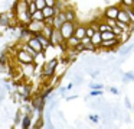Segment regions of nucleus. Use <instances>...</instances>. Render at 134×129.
Returning a JSON list of instances; mask_svg holds the SVG:
<instances>
[{"mask_svg":"<svg viewBox=\"0 0 134 129\" xmlns=\"http://www.w3.org/2000/svg\"><path fill=\"white\" fill-rule=\"evenodd\" d=\"M76 22H65L64 25L61 26V35L65 41H68L69 38H72L74 33H75V29H76Z\"/></svg>","mask_w":134,"mask_h":129,"instance_id":"obj_1","label":"nucleus"},{"mask_svg":"<svg viewBox=\"0 0 134 129\" xmlns=\"http://www.w3.org/2000/svg\"><path fill=\"white\" fill-rule=\"evenodd\" d=\"M16 61H18L19 64H22V65L33 64V62H35V58H33L32 55H29L26 51L22 49V45H19L18 49H16Z\"/></svg>","mask_w":134,"mask_h":129,"instance_id":"obj_2","label":"nucleus"},{"mask_svg":"<svg viewBox=\"0 0 134 129\" xmlns=\"http://www.w3.org/2000/svg\"><path fill=\"white\" fill-rule=\"evenodd\" d=\"M120 4H111V6H107L102 12V18L104 19H113V21H117L118 19V15H120Z\"/></svg>","mask_w":134,"mask_h":129,"instance_id":"obj_3","label":"nucleus"},{"mask_svg":"<svg viewBox=\"0 0 134 129\" xmlns=\"http://www.w3.org/2000/svg\"><path fill=\"white\" fill-rule=\"evenodd\" d=\"M58 62L59 61L56 58L48 61L46 64H45V67H43V71H42V77H43V78H49V77H52L53 74H55L56 67H58Z\"/></svg>","mask_w":134,"mask_h":129,"instance_id":"obj_4","label":"nucleus"},{"mask_svg":"<svg viewBox=\"0 0 134 129\" xmlns=\"http://www.w3.org/2000/svg\"><path fill=\"white\" fill-rule=\"evenodd\" d=\"M45 26H46V22H38V21H32L29 25H27V29L30 31V33L32 35H36V33H42L45 29Z\"/></svg>","mask_w":134,"mask_h":129,"instance_id":"obj_5","label":"nucleus"},{"mask_svg":"<svg viewBox=\"0 0 134 129\" xmlns=\"http://www.w3.org/2000/svg\"><path fill=\"white\" fill-rule=\"evenodd\" d=\"M64 42H65V39L62 38L61 31L53 29V33H52V36H51V44H52V47H61Z\"/></svg>","mask_w":134,"mask_h":129,"instance_id":"obj_6","label":"nucleus"},{"mask_svg":"<svg viewBox=\"0 0 134 129\" xmlns=\"http://www.w3.org/2000/svg\"><path fill=\"white\" fill-rule=\"evenodd\" d=\"M66 22V16H65V12L62 10V12H59L58 15L53 18V28L55 29H61V26Z\"/></svg>","mask_w":134,"mask_h":129,"instance_id":"obj_7","label":"nucleus"},{"mask_svg":"<svg viewBox=\"0 0 134 129\" xmlns=\"http://www.w3.org/2000/svg\"><path fill=\"white\" fill-rule=\"evenodd\" d=\"M27 44H29V47L32 48V49H35L38 54H43V52H45V48L42 47L41 42H39L38 39L35 38V36H32V38H30L29 41H27Z\"/></svg>","mask_w":134,"mask_h":129,"instance_id":"obj_8","label":"nucleus"},{"mask_svg":"<svg viewBox=\"0 0 134 129\" xmlns=\"http://www.w3.org/2000/svg\"><path fill=\"white\" fill-rule=\"evenodd\" d=\"M74 36H75V38H78L79 41H82V39L87 36V25H82V23L76 25V29H75Z\"/></svg>","mask_w":134,"mask_h":129,"instance_id":"obj_9","label":"nucleus"},{"mask_svg":"<svg viewBox=\"0 0 134 129\" xmlns=\"http://www.w3.org/2000/svg\"><path fill=\"white\" fill-rule=\"evenodd\" d=\"M36 39H38L39 42H41V45L46 49V48H49V47H52V44H51V39L49 38H46V36L43 35V33H36V35H33Z\"/></svg>","mask_w":134,"mask_h":129,"instance_id":"obj_10","label":"nucleus"},{"mask_svg":"<svg viewBox=\"0 0 134 129\" xmlns=\"http://www.w3.org/2000/svg\"><path fill=\"white\" fill-rule=\"evenodd\" d=\"M42 12H43L45 21H49V19H53L56 15H58V12L55 10V7H48V6H46L43 10H42Z\"/></svg>","mask_w":134,"mask_h":129,"instance_id":"obj_11","label":"nucleus"},{"mask_svg":"<svg viewBox=\"0 0 134 129\" xmlns=\"http://www.w3.org/2000/svg\"><path fill=\"white\" fill-rule=\"evenodd\" d=\"M65 16H66V22H75L76 21V12L72 9V7H66L64 9Z\"/></svg>","mask_w":134,"mask_h":129,"instance_id":"obj_12","label":"nucleus"},{"mask_svg":"<svg viewBox=\"0 0 134 129\" xmlns=\"http://www.w3.org/2000/svg\"><path fill=\"white\" fill-rule=\"evenodd\" d=\"M35 73V64H25L22 65V74H25V76H32V74Z\"/></svg>","mask_w":134,"mask_h":129,"instance_id":"obj_13","label":"nucleus"},{"mask_svg":"<svg viewBox=\"0 0 134 129\" xmlns=\"http://www.w3.org/2000/svg\"><path fill=\"white\" fill-rule=\"evenodd\" d=\"M98 32H101V33L102 32H113V28L102 19V21L98 22Z\"/></svg>","mask_w":134,"mask_h":129,"instance_id":"obj_14","label":"nucleus"},{"mask_svg":"<svg viewBox=\"0 0 134 129\" xmlns=\"http://www.w3.org/2000/svg\"><path fill=\"white\" fill-rule=\"evenodd\" d=\"M133 48H134V44H128V45H124V47H121L120 48V51H118V55L120 57H125V55H128V54L133 51Z\"/></svg>","mask_w":134,"mask_h":129,"instance_id":"obj_15","label":"nucleus"},{"mask_svg":"<svg viewBox=\"0 0 134 129\" xmlns=\"http://www.w3.org/2000/svg\"><path fill=\"white\" fill-rule=\"evenodd\" d=\"M79 44H81V41H79L78 38H75V36H72V38H69V39L66 41V47H68V49H74V48H76Z\"/></svg>","mask_w":134,"mask_h":129,"instance_id":"obj_16","label":"nucleus"},{"mask_svg":"<svg viewBox=\"0 0 134 129\" xmlns=\"http://www.w3.org/2000/svg\"><path fill=\"white\" fill-rule=\"evenodd\" d=\"M102 42V38H101V32H95V35L91 38V44L94 45L95 48H99V45H101Z\"/></svg>","mask_w":134,"mask_h":129,"instance_id":"obj_17","label":"nucleus"},{"mask_svg":"<svg viewBox=\"0 0 134 129\" xmlns=\"http://www.w3.org/2000/svg\"><path fill=\"white\" fill-rule=\"evenodd\" d=\"M9 23H10V15L9 13L0 15V26H9Z\"/></svg>","mask_w":134,"mask_h":129,"instance_id":"obj_18","label":"nucleus"},{"mask_svg":"<svg viewBox=\"0 0 134 129\" xmlns=\"http://www.w3.org/2000/svg\"><path fill=\"white\" fill-rule=\"evenodd\" d=\"M22 49H23V51H26V52L29 54V55H32L33 58H36V57L39 55V54L36 52L35 49H32V48L29 47V44H27V42H26V44H22Z\"/></svg>","mask_w":134,"mask_h":129,"instance_id":"obj_19","label":"nucleus"},{"mask_svg":"<svg viewBox=\"0 0 134 129\" xmlns=\"http://www.w3.org/2000/svg\"><path fill=\"white\" fill-rule=\"evenodd\" d=\"M117 21H120V22H124V23H127V25H131V21H130V18H128V15L124 12V10H120V15H118V19Z\"/></svg>","mask_w":134,"mask_h":129,"instance_id":"obj_20","label":"nucleus"},{"mask_svg":"<svg viewBox=\"0 0 134 129\" xmlns=\"http://www.w3.org/2000/svg\"><path fill=\"white\" fill-rule=\"evenodd\" d=\"M120 7H121V10H124L128 15V18H130V21H131V25H133L134 23V9L133 7H127V6H120Z\"/></svg>","mask_w":134,"mask_h":129,"instance_id":"obj_21","label":"nucleus"},{"mask_svg":"<svg viewBox=\"0 0 134 129\" xmlns=\"http://www.w3.org/2000/svg\"><path fill=\"white\" fill-rule=\"evenodd\" d=\"M32 21H38V22H45V16L42 10H36L32 15Z\"/></svg>","mask_w":134,"mask_h":129,"instance_id":"obj_22","label":"nucleus"},{"mask_svg":"<svg viewBox=\"0 0 134 129\" xmlns=\"http://www.w3.org/2000/svg\"><path fill=\"white\" fill-rule=\"evenodd\" d=\"M101 38H102V41H113V39H117V36L114 32H102Z\"/></svg>","mask_w":134,"mask_h":129,"instance_id":"obj_23","label":"nucleus"},{"mask_svg":"<svg viewBox=\"0 0 134 129\" xmlns=\"http://www.w3.org/2000/svg\"><path fill=\"white\" fill-rule=\"evenodd\" d=\"M53 29H55V28H53L52 25H46L42 33H43V35L46 36V38H49V39H51V36H52V33H53Z\"/></svg>","mask_w":134,"mask_h":129,"instance_id":"obj_24","label":"nucleus"},{"mask_svg":"<svg viewBox=\"0 0 134 129\" xmlns=\"http://www.w3.org/2000/svg\"><path fill=\"white\" fill-rule=\"evenodd\" d=\"M35 4L38 7V10H43L46 7V2L45 0H35Z\"/></svg>","mask_w":134,"mask_h":129,"instance_id":"obj_25","label":"nucleus"},{"mask_svg":"<svg viewBox=\"0 0 134 129\" xmlns=\"http://www.w3.org/2000/svg\"><path fill=\"white\" fill-rule=\"evenodd\" d=\"M90 88L91 90H102V88H104V84H101V83H91Z\"/></svg>","mask_w":134,"mask_h":129,"instance_id":"obj_26","label":"nucleus"},{"mask_svg":"<svg viewBox=\"0 0 134 129\" xmlns=\"http://www.w3.org/2000/svg\"><path fill=\"white\" fill-rule=\"evenodd\" d=\"M134 0H120V6H127V7H133Z\"/></svg>","mask_w":134,"mask_h":129,"instance_id":"obj_27","label":"nucleus"},{"mask_svg":"<svg viewBox=\"0 0 134 129\" xmlns=\"http://www.w3.org/2000/svg\"><path fill=\"white\" fill-rule=\"evenodd\" d=\"M94 35H95V31H94V28L91 26V25H87V36H88V38H92Z\"/></svg>","mask_w":134,"mask_h":129,"instance_id":"obj_28","label":"nucleus"},{"mask_svg":"<svg viewBox=\"0 0 134 129\" xmlns=\"http://www.w3.org/2000/svg\"><path fill=\"white\" fill-rule=\"evenodd\" d=\"M88 119H90L91 122H94V123H98V120H99V115H98V113H91L90 116H88Z\"/></svg>","mask_w":134,"mask_h":129,"instance_id":"obj_29","label":"nucleus"},{"mask_svg":"<svg viewBox=\"0 0 134 129\" xmlns=\"http://www.w3.org/2000/svg\"><path fill=\"white\" fill-rule=\"evenodd\" d=\"M90 96H91V97H94V99H97V97L102 96V90H91Z\"/></svg>","mask_w":134,"mask_h":129,"instance_id":"obj_30","label":"nucleus"},{"mask_svg":"<svg viewBox=\"0 0 134 129\" xmlns=\"http://www.w3.org/2000/svg\"><path fill=\"white\" fill-rule=\"evenodd\" d=\"M124 77L128 81H134V71H127V73H124Z\"/></svg>","mask_w":134,"mask_h":129,"instance_id":"obj_31","label":"nucleus"},{"mask_svg":"<svg viewBox=\"0 0 134 129\" xmlns=\"http://www.w3.org/2000/svg\"><path fill=\"white\" fill-rule=\"evenodd\" d=\"M29 126H30V117L25 116L23 117V129H29Z\"/></svg>","mask_w":134,"mask_h":129,"instance_id":"obj_32","label":"nucleus"},{"mask_svg":"<svg viewBox=\"0 0 134 129\" xmlns=\"http://www.w3.org/2000/svg\"><path fill=\"white\" fill-rule=\"evenodd\" d=\"M113 32L115 33V36H117V38H121V35H122V33H124V32H122V31H121V29H120V28H118V26L113 28Z\"/></svg>","mask_w":134,"mask_h":129,"instance_id":"obj_33","label":"nucleus"},{"mask_svg":"<svg viewBox=\"0 0 134 129\" xmlns=\"http://www.w3.org/2000/svg\"><path fill=\"white\" fill-rule=\"evenodd\" d=\"M46 2V6L48 7H55L56 3H58V0H45Z\"/></svg>","mask_w":134,"mask_h":129,"instance_id":"obj_34","label":"nucleus"},{"mask_svg":"<svg viewBox=\"0 0 134 129\" xmlns=\"http://www.w3.org/2000/svg\"><path fill=\"white\" fill-rule=\"evenodd\" d=\"M27 9H29V13H30V15H33V13L38 10V7H36L35 3H32V4H29V7H27Z\"/></svg>","mask_w":134,"mask_h":129,"instance_id":"obj_35","label":"nucleus"},{"mask_svg":"<svg viewBox=\"0 0 134 129\" xmlns=\"http://www.w3.org/2000/svg\"><path fill=\"white\" fill-rule=\"evenodd\" d=\"M81 44L84 45V47H85V45H88V44H91V38H88V36H85V38L81 41Z\"/></svg>","mask_w":134,"mask_h":129,"instance_id":"obj_36","label":"nucleus"},{"mask_svg":"<svg viewBox=\"0 0 134 129\" xmlns=\"http://www.w3.org/2000/svg\"><path fill=\"white\" fill-rule=\"evenodd\" d=\"M97 48L94 47L92 44H88V45H85V51H95Z\"/></svg>","mask_w":134,"mask_h":129,"instance_id":"obj_37","label":"nucleus"},{"mask_svg":"<svg viewBox=\"0 0 134 129\" xmlns=\"http://www.w3.org/2000/svg\"><path fill=\"white\" fill-rule=\"evenodd\" d=\"M124 103H125V109H133V107H131V103H130V99H128V97H125V99H124Z\"/></svg>","mask_w":134,"mask_h":129,"instance_id":"obj_38","label":"nucleus"},{"mask_svg":"<svg viewBox=\"0 0 134 129\" xmlns=\"http://www.w3.org/2000/svg\"><path fill=\"white\" fill-rule=\"evenodd\" d=\"M6 62H7V55L3 54V55L0 57V64H6Z\"/></svg>","mask_w":134,"mask_h":129,"instance_id":"obj_39","label":"nucleus"},{"mask_svg":"<svg viewBox=\"0 0 134 129\" xmlns=\"http://www.w3.org/2000/svg\"><path fill=\"white\" fill-rule=\"evenodd\" d=\"M110 91L113 94H120V90H118V88H115V87H110Z\"/></svg>","mask_w":134,"mask_h":129,"instance_id":"obj_40","label":"nucleus"},{"mask_svg":"<svg viewBox=\"0 0 134 129\" xmlns=\"http://www.w3.org/2000/svg\"><path fill=\"white\" fill-rule=\"evenodd\" d=\"M66 90H68L66 87H61V88H59V93H61V94H65V91H66Z\"/></svg>","mask_w":134,"mask_h":129,"instance_id":"obj_41","label":"nucleus"},{"mask_svg":"<svg viewBox=\"0 0 134 129\" xmlns=\"http://www.w3.org/2000/svg\"><path fill=\"white\" fill-rule=\"evenodd\" d=\"M25 2L27 3V6H29V4H32V3H35V0H25Z\"/></svg>","mask_w":134,"mask_h":129,"instance_id":"obj_42","label":"nucleus"},{"mask_svg":"<svg viewBox=\"0 0 134 129\" xmlns=\"http://www.w3.org/2000/svg\"><path fill=\"white\" fill-rule=\"evenodd\" d=\"M76 97H78V96H71V97H68L66 100H72V99H76Z\"/></svg>","mask_w":134,"mask_h":129,"instance_id":"obj_43","label":"nucleus"},{"mask_svg":"<svg viewBox=\"0 0 134 129\" xmlns=\"http://www.w3.org/2000/svg\"><path fill=\"white\" fill-rule=\"evenodd\" d=\"M133 9H134V4H133Z\"/></svg>","mask_w":134,"mask_h":129,"instance_id":"obj_44","label":"nucleus"}]
</instances>
